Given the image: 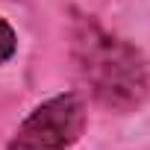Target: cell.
I'll use <instances>...</instances> for the list:
<instances>
[{"label":"cell","instance_id":"cell-1","mask_svg":"<svg viewBox=\"0 0 150 150\" xmlns=\"http://www.w3.org/2000/svg\"><path fill=\"white\" fill-rule=\"evenodd\" d=\"M71 59L88 97L115 115H132L150 100V68L144 53L100 27L94 18H77L71 30Z\"/></svg>","mask_w":150,"mask_h":150},{"label":"cell","instance_id":"cell-2","mask_svg":"<svg viewBox=\"0 0 150 150\" xmlns=\"http://www.w3.org/2000/svg\"><path fill=\"white\" fill-rule=\"evenodd\" d=\"M88 127V103L80 91H62L27 112L6 150H71Z\"/></svg>","mask_w":150,"mask_h":150},{"label":"cell","instance_id":"cell-3","mask_svg":"<svg viewBox=\"0 0 150 150\" xmlns=\"http://www.w3.org/2000/svg\"><path fill=\"white\" fill-rule=\"evenodd\" d=\"M15 53H18V33H15V27L3 15H0V65H6Z\"/></svg>","mask_w":150,"mask_h":150}]
</instances>
